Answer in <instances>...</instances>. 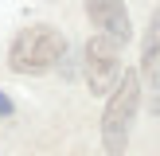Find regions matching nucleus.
Instances as JSON below:
<instances>
[{"label": "nucleus", "mask_w": 160, "mask_h": 156, "mask_svg": "<svg viewBox=\"0 0 160 156\" xmlns=\"http://www.w3.org/2000/svg\"><path fill=\"white\" fill-rule=\"evenodd\" d=\"M62 51H67V39H62L59 27H51V23H31V27H23L20 35L12 39L8 66H12L16 74H43V70H51L55 62L62 59Z\"/></svg>", "instance_id": "nucleus-1"}, {"label": "nucleus", "mask_w": 160, "mask_h": 156, "mask_svg": "<svg viewBox=\"0 0 160 156\" xmlns=\"http://www.w3.org/2000/svg\"><path fill=\"white\" fill-rule=\"evenodd\" d=\"M137 101H141L137 70H125L106 101V113H102V144H106L109 156H125L129 129H133V117H137Z\"/></svg>", "instance_id": "nucleus-2"}, {"label": "nucleus", "mask_w": 160, "mask_h": 156, "mask_svg": "<svg viewBox=\"0 0 160 156\" xmlns=\"http://www.w3.org/2000/svg\"><path fill=\"white\" fill-rule=\"evenodd\" d=\"M86 86L90 94H109L117 82H121V55H117V43L106 35H94L86 43Z\"/></svg>", "instance_id": "nucleus-3"}, {"label": "nucleus", "mask_w": 160, "mask_h": 156, "mask_svg": "<svg viewBox=\"0 0 160 156\" xmlns=\"http://www.w3.org/2000/svg\"><path fill=\"white\" fill-rule=\"evenodd\" d=\"M86 16H90V23H94L106 39H113L117 47L133 35V23H129V12H125V0H86Z\"/></svg>", "instance_id": "nucleus-4"}, {"label": "nucleus", "mask_w": 160, "mask_h": 156, "mask_svg": "<svg viewBox=\"0 0 160 156\" xmlns=\"http://www.w3.org/2000/svg\"><path fill=\"white\" fill-rule=\"evenodd\" d=\"M160 55V8L152 12V20H148V31H145V39H141V66H148Z\"/></svg>", "instance_id": "nucleus-5"}, {"label": "nucleus", "mask_w": 160, "mask_h": 156, "mask_svg": "<svg viewBox=\"0 0 160 156\" xmlns=\"http://www.w3.org/2000/svg\"><path fill=\"white\" fill-rule=\"evenodd\" d=\"M145 74H148V82H152V94H148V109H152V113H160V55L145 66Z\"/></svg>", "instance_id": "nucleus-6"}, {"label": "nucleus", "mask_w": 160, "mask_h": 156, "mask_svg": "<svg viewBox=\"0 0 160 156\" xmlns=\"http://www.w3.org/2000/svg\"><path fill=\"white\" fill-rule=\"evenodd\" d=\"M8 113H12V98L0 90V117H8Z\"/></svg>", "instance_id": "nucleus-7"}]
</instances>
